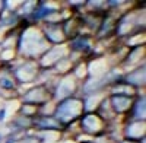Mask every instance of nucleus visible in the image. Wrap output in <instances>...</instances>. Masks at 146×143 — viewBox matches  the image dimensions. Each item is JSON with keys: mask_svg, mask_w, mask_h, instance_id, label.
I'll return each mask as SVG.
<instances>
[{"mask_svg": "<svg viewBox=\"0 0 146 143\" xmlns=\"http://www.w3.org/2000/svg\"><path fill=\"white\" fill-rule=\"evenodd\" d=\"M3 118H5V110L0 111V120H3Z\"/></svg>", "mask_w": 146, "mask_h": 143, "instance_id": "1", "label": "nucleus"}, {"mask_svg": "<svg viewBox=\"0 0 146 143\" xmlns=\"http://www.w3.org/2000/svg\"><path fill=\"white\" fill-rule=\"evenodd\" d=\"M7 143H13V140H9V142H7Z\"/></svg>", "mask_w": 146, "mask_h": 143, "instance_id": "2", "label": "nucleus"}]
</instances>
